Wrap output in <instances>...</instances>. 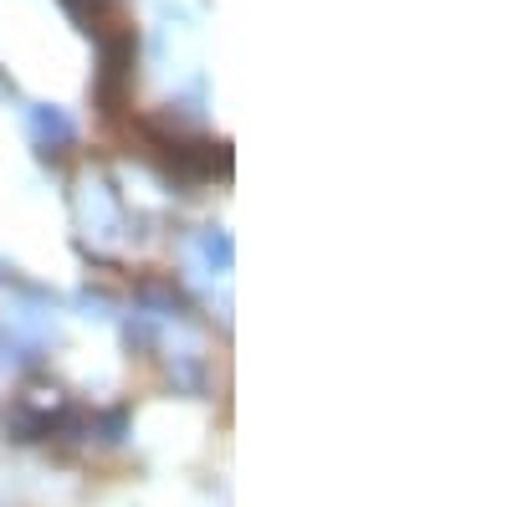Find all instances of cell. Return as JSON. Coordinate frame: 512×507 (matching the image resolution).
<instances>
[{"mask_svg":"<svg viewBox=\"0 0 512 507\" xmlns=\"http://www.w3.org/2000/svg\"><path fill=\"white\" fill-rule=\"evenodd\" d=\"M123 338H128L134 349H154V338H159V328H154V313H134V318L123 323Z\"/></svg>","mask_w":512,"mask_h":507,"instance_id":"2","label":"cell"},{"mask_svg":"<svg viewBox=\"0 0 512 507\" xmlns=\"http://www.w3.org/2000/svg\"><path fill=\"white\" fill-rule=\"evenodd\" d=\"M200 251H205L210 267H221V272L231 267V241L226 236H200Z\"/></svg>","mask_w":512,"mask_h":507,"instance_id":"3","label":"cell"},{"mask_svg":"<svg viewBox=\"0 0 512 507\" xmlns=\"http://www.w3.org/2000/svg\"><path fill=\"white\" fill-rule=\"evenodd\" d=\"M26 123H31V134H36L41 154H57L62 144H72V118H67L62 108H47V103H36V108L26 113Z\"/></svg>","mask_w":512,"mask_h":507,"instance_id":"1","label":"cell"}]
</instances>
